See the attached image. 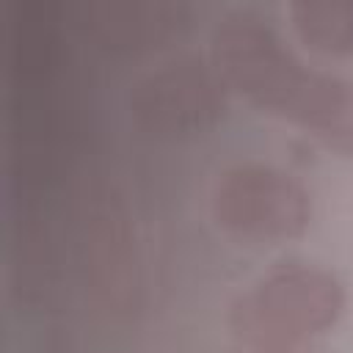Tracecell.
<instances>
[{
	"mask_svg": "<svg viewBox=\"0 0 353 353\" xmlns=\"http://www.w3.org/2000/svg\"><path fill=\"white\" fill-rule=\"evenodd\" d=\"M287 19L303 50L320 58H353V0H295Z\"/></svg>",
	"mask_w": 353,
	"mask_h": 353,
	"instance_id": "6",
	"label": "cell"
},
{
	"mask_svg": "<svg viewBox=\"0 0 353 353\" xmlns=\"http://www.w3.org/2000/svg\"><path fill=\"white\" fill-rule=\"evenodd\" d=\"M290 353H312L309 347H301V350H290Z\"/></svg>",
	"mask_w": 353,
	"mask_h": 353,
	"instance_id": "7",
	"label": "cell"
},
{
	"mask_svg": "<svg viewBox=\"0 0 353 353\" xmlns=\"http://www.w3.org/2000/svg\"><path fill=\"white\" fill-rule=\"evenodd\" d=\"M179 3H91L83 28L110 52H143L179 39L190 28Z\"/></svg>",
	"mask_w": 353,
	"mask_h": 353,
	"instance_id": "5",
	"label": "cell"
},
{
	"mask_svg": "<svg viewBox=\"0 0 353 353\" xmlns=\"http://www.w3.org/2000/svg\"><path fill=\"white\" fill-rule=\"evenodd\" d=\"M345 309L347 290L334 270L314 262H287L237 292L226 325L248 353H290L328 334Z\"/></svg>",
	"mask_w": 353,
	"mask_h": 353,
	"instance_id": "2",
	"label": "cell"
},
{
	"mask_svg": "<svg viewBox=\"0 0 353 353\" xmlns=\"http://www.w3.org/2000/svg\"><path fill=\"white\" fill-rule=\"evenodd\" d=\"M210 61L232 97L353 160V80L312 66L256 11H229L210 33Z\"/></svg>",
	"mask_w": 353,
	"mask_h": 353,
	"instance_id": "1",
	"label": "cell"
},
{
	"mask_svg": "<svg viewBox=\"0 0 353 353\" xmlns=\"http://www.w3.org/2000/svg\"><path fill=\"white\" fill-rule=\"evenodd\" d=\"M229 88L210 55H176L130 91V116L152 138L182 141L212 132L229 110Z\"/></svg>",
	"mask_w": 353,
	"mask_h": 353,
	"instance_id": "4",
	"label": "cell"
},
{
	"mask_svg": "<svg viewBox=\"0 0 353 353\" xmlns=\"http://www.w3.org/2000/svg\"><path fill=\"white\" fill-rule=\"evenodd\" d=\"M210 215L226 237L243 245H284L309 232L314 201L295 174L245 160L215 176Z\"/></svg>",
	"mask_w": 353,
	"mask_h": 353,
	"instance_id": "3",
	"label": "cell"
}]
</instances>
